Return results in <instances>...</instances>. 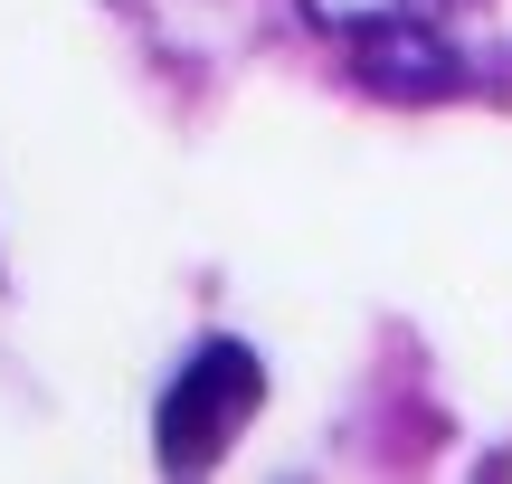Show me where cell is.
<instances>
[{"instance_id": "obj_1", "label": "cell", "mask_w": 512, "mask_h": 484, "mask_svg": "<svg viewBox=\"0 0 512 484\" xmlns=\"http://www.w3.org/2000/svg\"><path fill=\"white\" fill-rule=\"evenodd\" d=\"M256 399H266L256 352L228 342V333H209L200 352L181 361V380L162 390V409H152V456H162L171 475H209L228 456V437L256 418Z\"/></svg>"}, {"instance_id": "obj_2", "label": "cell", "mask_w": 512, "mask_h": 484, "mask_svg": "<svg viewBox=\"0 0 512 484\" xmlns=\"http://www.w3.org/2000/svg\"><path fill=\"white\" fill-rule=\"evenodd\" d=\"M313 29H332L380 86H456L465 76V38H456V0H304Z\"/></svg>"}]
</instances>
